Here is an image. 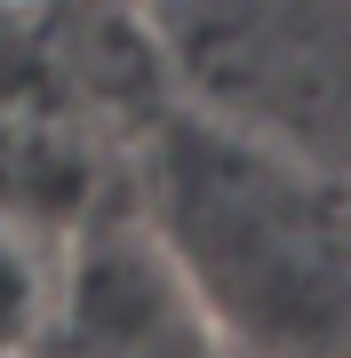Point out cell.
I'll list each match as a JSON object with an SVG mask.
<instances>
[{
	"label": "cell",
	"instance_id": "6da1fadb",
	"mask_svg": "<svg viewBox=\"0 0 351 358\" xmlns=\"http://www.w3.org/2000/svg\"><path fill=\"white\" fill-rule=\"evenodd\" d=\"M128 207L240 358H351V176L200 120L144 136Z\"/></svg>",
	"mask_w": 351,
	"mask_h": 358
},
{
	"label": "cell",
	"instance_id": "7a4b0ae2",
	"mask_svg": "<svg viewBox=\"0 0 351 358\" xmlns=\"http://www.w3.org/2000/svg\"><path fill=\"white\" fill-rule=\"evenodd\" d=\"M176 112L351 176V0H136Z\"/></svg>",
	"mask_w": 351,
	"mask_h": 358
},
{
	"label": "cell",
	"instance_id": "3957f363",
	"mask_svg": "<svg viewBox=\"0 0 351 358\" xmlns=\"http://www.w3.org/2000/svg\"><path fill=\"white\" fill-rule=\"evenodd\" d=\"M40 358H240L192 303V287L168 271L136 207L80 215L64 247V303H56Z\"/></svg>",
	"mask_w": 351,
	"mask_h": 358
},
{
	"label": "cell",
	"instance_id": "277c9868",
	"mask_svg": "<svg viewBox=\"0 0 351 358\" xmlns=\"http://www.w3.org/2000/svg\"><path fill=\"white\" fill-rule=\"evenodd\" d=\"M72 231L32 215V207H16V199H0V358H40L48 350L56 303H64Z\"/></svg>",
	"mask_w": 351,
	"mask_h": 358
}]
</instances>
